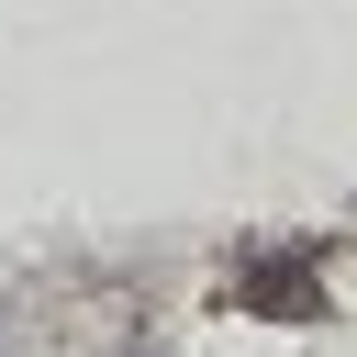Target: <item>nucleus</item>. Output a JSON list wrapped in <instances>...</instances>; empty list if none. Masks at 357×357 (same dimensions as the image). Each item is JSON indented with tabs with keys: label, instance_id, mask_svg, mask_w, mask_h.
<instances>
[{
	"label": "nucleus",
	"instance_id": "f257e3e1",
	"mask_svg": "<svg viewBox=\"0 0 357 357\" xmlns=\"http://www.w3.org/2000/svg\"><path fill=\"white\" fill-rule=\"evenodd\" d=\"M245 301H268V312H324L301 257H245Z\"/></svg>",
	"mask_w": 357,
	"mask_h": 357
}]
</instances>
